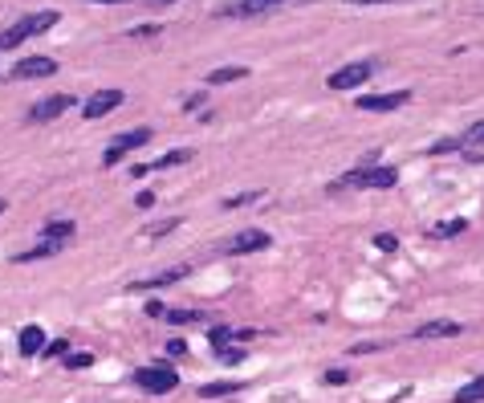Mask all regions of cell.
<instances>
[{"mask_svg": "<svg viewBox=\"0 0 484 403\" xmlns=\"http://www.w3.org/2000/svg\"><path fill=\"white\" fill-rule=\"evenodd\" d=\"M73 106V98L70 94H57V98H41L33 110H29V122H49V119H57L61 110H70Z\"/></svg>", "mask_w": 484, "mask_h": 403, "instance_id": "10", "label": "cell"}, {"mask_svg": "<svg viewBox=\"0 0 484 403\" xmlns=\"http://www.w3.org/2000/svg\"><path fill=\"white\" fill-rule=\"evenodd\" d=\"M143 142H151V126H139V131H126V135H119L114 139V147H106V155H102V163L114 167L122 159V155H130V151H139Z\"/></svg>", "mask_w": 484, "mask_h": 403, "instance_id": "5", "label": "cell"}, {"mask_svg": "<svg viewBox=\"0 0 484 403\" xmlns=\"http://www.w3.org/2000/svg\"><path fill=\"white\" fill-rule=\"evenodd\" d=\"M350 379V371H342V367H334V371H326V383H346Z\"/></svg>", "mask_w": 484, "mask_h": 403, "instance_id": "32", "label": "cell"}, {"mask_svg": "<svg viewBox=\"0 0 484 403\" xmlns=\"http://www.w3.org/2000/svg\"><path fill=\"white\" fill-rule=\"evenodd\" d=\"M350 4H395V0H350Z\"/></svg>", "mask_w": 484, "mask_h": 403, "instance_id": "37", "label": "cell"}, {"mask_svg": "<svg viewBox=\"0 0 484 403\" xmlns=\"http://www.w3.org/2000/svg\"><path fill=\"white\" fill-rule=\"evenodd\" d=\"M77 228H73V220H49L45 228H41V240H53V244H66Z\"/></svg>", "mask_w": 484, "mask_h": 403, "instance_id": "13", "label": "cell"}, {"mask_svg": "<svg viewBox=\"0 0 484 403\" xmlns=\"http://www.w3.org/2000/svg\"><path fill=\"white\" fill-rule=\"evenodd\" d=\"M244 4H252V8H261V13H265V8H273V4H281V0H244Z\"/></svg>", "mask_w": 484, "mask_h": 403, "instance_id": "35", "label": "cell"}, {"mask_svg": "<svg viewBox=\"0 0 484 403\" xmlns=\"http://www.w3.org/2000/svg\"><path fill=\"white\" fill-rule=\"evenodd\" d=\"M175 228H179V216L175 220H159V224L146 228V240H159V237H167V233H175Z\"/></svg>", "mask_w": 484, "mask_h": 403, "instance_id": "21", "label": "cell"}, {"mask_svg": "<svg viewBox=\"0 0 484 403\" xmlns=\"http://www.w3.org/2000/svg\"><path fill=\"white\" fill-rule=\"evenodd\" d=\"M460 330H464L460 322H444V318H439V322H423L411 338H415V342H432V338H456Z\"/></svg>", "mask_w": 484, "mask_h": 403, "instance_id": "12", "label": "cell"}, {"mask_svg": "<svg viewBox=\"0 0 484 403\" xmlns=\"http://www.w3.org/2000/svg\"><path fill=\"white\" fill-rule=\"evenodd\" d=\"M236 78H248V70H244V66H224V70L208 73V86H228V82H236Z\"/></svg>", "mask_w": 484, "mask_h": 403, "instance_id": "16", "label": "cell"}, {"mask_svg": "<svg viewBox=\"0 0 484 403\" xmlns=\"http://www.w3.org/2000/svg\"><path fill=\"white\" fill-rule=\"evenodd\" d=\"M183 351H188V346H183V338H171V342H167V355H183Z\"/></svg>", "mask_w": 484, "mask_h": 403, "instance_id": "33", "label": "cell"}, {"mask_svg": "<svg viewBox=\"0 0 484 403\" xmlns=\"http://www.w3.org/2000/svg\"><path fill=\"white\" fill-rule=\"evenodd\" d=\"M456 147H460V139H444V142H432L428 155H444V151H456Z\"/></svg>", "mask_w": 484, "mask_h": 403, "instance_id": "28", "label": "cell"}, {"mask_svg": "<svg viewBox=\"0 0 484 403\" xmlns=\"http://www.w3.org/2000/svg\"><path fill=\"white\" fill-rule=\"evenodd\" d=\"M220 358H224L228 367H236V362L244 358V351H236V346H228V351H220Z\"/></svg>", "mask_w": 484, "mask_h": 403, "instance_id": "30", "label": "cell"}, {"mask_svg": "<svg viewBox=\"0 0 484 403\" xmlns=\"http://www.w3.org/2000/svg\"><path fill=\"white\" fill-rule=\"evenodd\" d=\"M66 367H70V371H82V367H94V355H86V351H73V355H66Z\"/></svg>", "mask_w": 484, "mask_h": 403, "instance_id": "24", "label": "cell"}, {"mask_svg": "<svg viewBox=\"0 0 484 403\" xmlns=\"http://www.w3.org/2000/svg\"><path fill=\"white\" fill-rule=\"evenodd\" d=\"M135 204H139V208H151V204H155V191H139V200H135Z\"/></svg>", "mask_w": 484, "mask_h": 403, "instance_id": "34", "label": "cell"}, {"mask_svg": "<svg viewBox=\"0 0 484 403\" xmlns=\"http://www.w3.org/2000/svg\"><path fill=\"white\" fill-rule=\"evenodd\" d=\"M188 277V265H175V269H163V273H155V277H146V281H130L126 289H135V293H143V289H159V285H175Z\"/></svg>", "mask_w": 484, "mask_h": 403, "instance_id": "11", "label": "cell"}, {"mask_svg": "<svg viewBox=\"0 0 484 403\" xmlns=\"http://www.w3.org/2000/svg\"><path fill=\"white\" fill-rule=\"evenodd\" d=\"M370 351H379V342H358L354 346V355H370Z\"/></svg>", "mask_w": 484, "mask_h": 403, "instance_id": "36", "label": "cell"}, {"mask_svg": "<svg viewBox=\"0 0 484 403\" xmlns=\"http://www.w3.org/2000/svg\"><path fill=\"white\" fill-rule=\"evenodd\" d=\"M122 106V90H98V94L86 98V106H82V115L94 122V119H106L110 110H119Z\"/></svg>", "mask_w": 484, "mask_h": 403, "instance_id": "7", "label": "cell"}, {"mask_svg": "<svg viewBox=\"0 0 484 403\" xmlns=\"http://www.w3.org/2000/svg\"><path fill=\"white\" fill-rule=\"evenodd\" d=\"M61 244H53V240H41L37 249H29V253H17V261H41V257H53Z\"/></svg>", "mask_w": 484, "mask_h": 403, "instance_id": "19", "label": "cell"}, {"mask_svg": "<svg viewBox=\"0 0 484 403\" xmlns=\"http://www.w3.org/2000/svg\"><path fill=\"white\" fill-rule=\"evenodd\" d=\"M45 351V334L41 326H24L21 330V355H41Z\"/></svg>", "mask_w": 484, "mask_h": 403, "instance_id": "14", "label": "cell"}, {"mask_svg": "<svg viewBox=\"0 0 484 403\" xmlns=\"http://www.w3.org/2000/svg\"><path fill=\"white\" fill-rule=\"evenodd\" d=\"M269 244H273L269 233H261V228H244V233H236L224 249H228L232 257H241V253H261V249H269Z\"/></svg>", "mask_w": 484, "mask_h": 403, "instance_id": "8", "label": "cell"}, {"mask_svg": "<svg viewBox=\"0 0 484 403\" xmlns=\"http://www.w3.org/2000/svg\"><path fill=\"white\" fill-rule=\"evenodd\" d=\"M57 24V13H33V17H24V21H17L13 29H4L0 33V49H13L21 45V41H29V37H37V33H45V29H53Z\"/></svg>", "mask_w": 484, "mask_h": 403, "instance_id": "2", "label": "cell"}, {"mask_svg": "<svg viewBox=\"0 0 484 403\" xmlns=\"http://www.w3.org/2000/svg\"><path fill=\"white\" fill-rule=\"evenodd\" d=\"M199 395H204V400H224V395H241V383H232V379H224V383H204V387H199Z\"/></svg>", "mask_w": 484, "mask_h": 403, "instance_id": "15", "label": "cell"}, {"mask_svg": "<svg viewBox=\"0 0 484 403\" xmlns=\"http://www.w3.org/2000/svg\"><path fill=\"white\" fill-rule=\"evenodd\" d=\"M468 142V147H476V142H484V122H472L468 131H464V139H460V147Z\"/></svg>", "mask_w": 484, "mask_h": 403, "instance_id": "26", "label": "cell"}, {"mask_svg": "<svg viewBox=\"0 0 484 403\" xmlns=\"http://www.w3.org/2000/svg\"><path fill=\"white\" fill-rule=\"evenodd\" d=\"M0 212H4V204H0Z\"/></svg>", "mask_w": 484, "mask_h": 403, "instance_id": "38", "label": "cell"}, {"mask_svg": "<svg viewBox=\"0 0 484 403\" xmlns=\"http://www.w3.org/2000/svg\"><path fill=\"white\" fill-rule=\"evenodd\" d=\"M57 73V61L53 57H21L13 66V78L17 82H33V78H53Z\"/></svg>", "mask_w": 484, "mask_h": 403, "instance_id": "9", "label": "cell"}, {"mask_svg": "<svg viewBox=\"0 0 484 403\" xmlns=\"http://www.w3.org/2000/svg\"><path fill=\"white\" fill-rule=\"evenodd\" d=\"M135 387H143L146 395H167L179 387V371H171V367H143V371H135Z\"/></svg>", "mask_w": 484, "mask_h": 403, "instance_id": "3", "label": "cell"}, {"mask_svg": "<svg viewBox=\"0 0 484 403\" xmlns=\"http://www.w3.org/2000/svg\"><path fill=\"white\" fill-rule=\"evenodd\" d=\"M379 70L375 61H350V66H342V70H334L326 82H330V90H354V86H363L370 73Z\"/></svg>", "mask_w": 484, "mask_h": 403, "instance_id": "4", "label": "cell"}, {"mask_svg": "<svg viewBox=\"0 0 484 403\" xmlns=\"http://www.w3.org/2000/svg\"><path fill=\"white\" fill-rule=\"evenodd\" d=\"M252 200H261V191H241V196H228V200H224V212L244 208V204H252Z\"/></svg>", "mask_w": 484, "mask_h": 403, "instance_id": "23", "label": "cell"}, {"mask_svg": "<svg viewBox=\"0 0 484 403\" xmlns=\"http://www.w3.org/2000/svg\"><path fill=\"white\" fill-rule=\"evenodd\" d=\"M460 233H468V220H444V224H436L432 228V237H460Z\"/></svg>", "mask_w": 484, "mask_h": 403, "instance_id": "20", "label": "cell"}, {"mask_svg": "<svg viewBox=\"0 0 484 403\" xmlns=\"http://www.w3.org/2000/svg\"><path fill=\"white\" fill-rule=\"evenodd\" d=\"M452 403H484V375H481V379H472L468 387H460Z\"/></svg>", "mask_w": 484, "mask_h": 403, "instance_id": "17", "label": "cell"}, {"mask_svg": "<svg viewBox=\"0 0 484 403\" xmlns=\"http://www.w3.org/2000/svg\"><path fill=\"white\" fill-rule=\"evenodd\" d=\"M375 244H379L383 253H395V244H399V240L391 237V233H379V237H375Z\"/></svg>", "mask_w": 484, "mask_h": 403, "instance_id": "29", "label": "cell"}, {"mask_svg": "<svg viewBox=\"0 0 484 403\" xmlns=\"http://www.w3.org/2000/svg\"><path fill=\"white\" fill-rule=\"evenodd\" d=\"M188 159H192V151H167V155L155 159V167H179V163H188Z\"/></svg>", "mask_w": 484, "mask_h": 403, "instance_id": "22", "label": "cell"}, {"mask_svg": "<svg viewBox=\"0 0 484 403\" xmlns=\"http://www.w3.org/2000/svg\"><path fill=\"white\" fill-rule=\"evenodd\" d=\"M41 355H45V358H61V355H70V338H53V342H49Z\"/></svg>", "mask_w": 484, "mask_h": 403, "instance_id": "25", "label": "cell"}, {"mask_svg": "<svg viewBox=\"0 0 484 403\" xmlns=\"http://www.w3.org/2000/svg\"><path fill=\"white\" fill-rule=\"evenodd\" d=\"M163 318L171 326H192V322H204V309H167Z\"/></svg>", "mask_w": 484, "mask_h": 403, "instance_id": "18", "label": "cell"}, {"mask_svg": "<svg viewBox=\"0 0 484 403\" xmlns=\"http://www.w3.org/2000/svg\"><path fill=\"white\" fill-rule=\"evenodd\" d=\"M411 102V90H391V94H366L358 98V110H370V115H387V110H399Z\"/></svg>", "mask_w": 484, "mask_h": 403, "instance_id": "6", "label": "cell"}, {"mask_svg": "<svg viewBox=\"0 0 484 403\" xmlns=\"http://www.w3.org/2000/svg\"><path fill=\"white\" fill-rule=\"evenodd\" d=\"M228 338H236V330H224V326H216V330L208 334V342H212L216 351H224V342H228Z\"/></svg>", "mask_w": 484, "mask_h": 403, "instance_id": "27", "label": "cell"}, {"mask_svg": "<svg viewBox=\"0 0 484 403\" xmlns=\"http://www.w3.org/2000/svg\"><path fill=\"white\" fill-rule=\"evenodd\" d=\"M155 33H159V24H135L130 29V37H155Z\"/></svg>", "mask_w": 484, "mask_h": 403, "instance_id": "31", "label": "cell"}, {"mask_svg": "<svg viewBox=\"0 0 484 403\" xmlns=\"http://www.w3.org/2000/svg\"><path fill=\"white\" fill-rule=\"evenodd\" d=\"M395 179H399V171L395 167H354L346 179L338 184H330V196H338V191H350V188H395Z\"/></svg>", "mask_w": 484, "mask_h": 403, "instance_id": "1", "label": "cell"}]
</instances>
